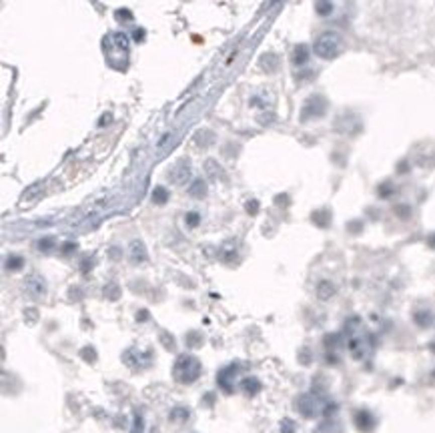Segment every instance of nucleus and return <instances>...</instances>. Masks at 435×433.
Returning <instances> with one entry per match:
<instances>
[{"label":"nucleus","instance_id":"1","mask_svg":"<svg viewBox=\"0 0 435 433\" xmlns=\"http://www.w3.org/2000/svg\"><path fill=\"white\" fill-rule=\"evenodd\" d=\"M103 48H105L109 62L117 68V64H119L117 58H123L125 62L129 58V36L125 32H111L109 36H105Z\"/></svg>","mask_w":435,"mask_h":433},{"label":"nucleus","instance_id":"2","mask_svg":"<svg viewBox=\"0 0 435 433\" xmlns=\"http://www.w3.org/2000/svg\"><path fill=\"white\" fill-rule=\"evenodd\" d=\"M341 46H343V40H341V36L337 34V32H323L317 40H315V46H313V50H315V54L319 56V58H333V56H337L339 52H341Z\"/></svg>","mask_w":435,"mask_h":433},{"label":"nucleus","instance_id":"3","mask_svg":"<svg viewBox=\"0 0 435 433\" xmlns=\"http://www.w3.org/2000/svg\"><path fill=\"white\" fill-rule=\"evenodd\" d=\"M201 373V363L193 355H181L175 363V377L181 383H193Z\"/></svg>","mask_w":435,"mask_h":433},{"label":"nucleus","instance_id":"4","mask_svg":"<svg viewBox=\"0 0 435 433\" xmlns=\"http://www.w3.org/2000/svg\"><path fill=\"white\" fill-rule=\"evenodd\" d=\"M189 177H191V166H189V162H187V160H181V162H177V164H175V168H172V170H170V175H168L170 183H175V185H185Z\"/></svg>","mask_w":435,"mask_h":433},{"label":"nucleus","instance_id":"5","mask_svg":"<svg viewBox=\"0 0 435 433\" xmlns=\"http://www.w3.org/2000/svg\"><path fill=\"white\" fill-rule=\"evenodd\" d=\"M24 289L32 295V297H42L44 295V281L38 275H30L24 279Z\"/></svg>","mask_w":435,"mask_h":433},{"label":"nucleus","instance_id":"6","mask_svg":"<svg viewBox=\"0 0 435 433\" xmlns=\"http://www.w3.org/2000/svg\"><path fill=\"white\" fill-rule=\"evenodd\" d=\"M129 255H131L133 263H143L146 259V251H145L143 241H133L131 247H129Z\"/></svg>","mask_w":435,"mask_h":433},{"label":"nucleus","instance_id":"7","mask_svg":"<svg viewBox=\"0 0 435 433\" xmlns=\"http://www.w3.org/2000/svg\"><path fill=\"white\" fill-rule=\"evenodd\" d=\"M297 407L299 411L305 415V417H313L315 415V401L311 395H303L299 401H297Z\"/></svg>","mask_w":435,"mask_h":433},{"label":"nucleus","instance_id":"8","mask_svg":"<svg viewBox=\"0 0 435 433\" xmlns=\"http://www.w3.org/2000/svg\"><path fill=\"white\" fill-rule=\"evenodd\" d=\"M355 423H357V427H359L361 431H369L375 421H373V417H371L367 411H359L357 417H355Z\"/></svg>","mask_w":435,"mask_h":433},{"label":"nucleus","instance_id":"9","mask_svg":"<svg viewBox=\"0 0 435 433\" xmlns=\"http://www.w3.org/2000/svg\"><path fill=\"white\" fill-rule=\"evenodd\" d=\"M42 187H44L42 183H36V185H32V187H28V189L24 191L22 199H20V201H22V205H28V203H32V201H34V199H36V197L40 195Z\"/></svg>","mask_w":435,"mask_h":433},{"label":"nucleus","instance_id":"10","mask_svg":"<svg viewBox=\"0 0 435 433\" xmlns=\"http://www.w3.org/2000/svg\"><path fill=\"white\" fill-rule=\"evenodd\" d=\"M189 195L195 197V199H203V197L207 195V185H205V181H203V179L195 181L193 187H189Z\"/></svg>","mask_w":435,"mask_h":433},{"label":"nucleus","instance_id":"11","mask_svg":"<svg viewBox=\"0 0 435 433\" xmlns=\"http://www.w3.org/2000/svg\"><path fill=\"white\" fill-rule=\"evenodd\" d=\"M307 58H309V48H307L305 44H299V46H295V52H293V62H295V64H305V62H307Z\"/></svg>","mask_w":435,"mask_h":433},{"label":"nucleus","instance_id":"12","mask_svg":"<svg viewBox=\"0 0 435 433\" xmlns=\"http://www.w3.org/2000/svg\"><path fill=\"white\" fill-rule=\"evenodd\" d=\"M243 389L247 395H257L261 391V383L255 377H247V379H243Z\"/></svg>","mask_w":435,"mask_h":433},{"label":"nucleus","instance_id":"13","mask_svg":"<svg viewBox=\"0 0 435 433\" xmlns=\"http://www.w3.org/2000/svg\"><path fill=\"white\" fill-rule=\"evenodd\" d=\"M166 201H168V191L164 187H154V191H152V203L164 205Z\"/></svg>","mask_w":435,"mask_h":433},{"label":"nucleus","instance_id":"14","mask_svg":"<svg viewBox=\"0 0 435 433\" xmlns=\"http://www.w3.org/2000/svg\"><path fill=\"white\" fill-rule=\"evenodd\" d=\"M333 293H335V287H333L329 281H323V283L319 285V289H317V295H319V299H323V301H327Z\"/></svg>","mask_w":435,"mask_h":433},{"label":"nucleus","instance_id":"15","mask_svg":"<svg viewBox=\"0 0 435 433\" xmlns=\"http://www.w3.org/2000/svg\"><path fill=\"white\" fill-rule=\"evenodd\" d=\"M205 168H207V172H209L211 179H217V177L221 175V170H223L221 166H217L215 160H207V162H205Z\"/></svg>","mask_w":435,"mask_h":433},{"label":"nucleus","instance_id":"16","mask_svg":"<svg viewBox=\"0 0 435 433\" xmlns=\"http://www.w3.org/2000/svg\"><path fill=\"white\" fill-rule=\"evenodd\" d=\"M6 265H8V269H12V271H16V269H20V267L24 265V261H22V257H16V255H10V257H8V261H6Z\"/></svg>","mask_w":435,"mask_h":433},{"label":"nucleus","instance_id":"17","mask_svg":"<svg viewBox=\"0 0 435 433\" xmlns=\"http://www.w3.org/2000/svg\"><path fill=\"white\" fill-rule=\"evenodd\" d=\"M415 321H417L421 327H425V325H429V323L433 321V315H431V313H417V315H415Z\"/></svg>","mask_w":435,"mask_h":433},{"label":"nucleus","instance_id":"18","mask_svg":"<svg viewBox=\"0 0 435 433\" xmlns=\"http://www.w3.org/2000/svg\"><path fill=\"white\" fill-rule=\"evenodd\" d=\"M315 8H317V12H319V14L327 16V14L333 10V4H331V2H317V4H315Z\"/></svg>","mask_w":435,"mask_h":433},{"label":"nucleus","instance_id":"19","mask_svg":"<svg viewBox=\"0 0 435 433\" xmlns=\"http://www.w3.org/2000/svg\"><path fill=\"white\" fill-rule=\"evenodd\" d=\"M185 219H187V225H189V227H197L201 217H199V213H189Z\"/></svg>","mask_w":435,"mask_h":433},{"label":"nucleus","instance_id":"20","mask_svg":"<svg viewBox=\"0 0 435 433\" xmlns=\"http://www.w3.org/2000/svg\"><path fill=\"white\" fill-rule=\"evenodd\" d=\"M133 18V14L127 10V8H121V10H117V20H131Z\"/></svg>","mask_w":435,"mask_h":433},{"label":"nucleus","instance_id":"21","mask_svg":"<svg viewBox=\"0 0 435 433\" xmlns=\"http://www.w3.org/2000/svg\"><path fill=\"white\" fill-rule=\"evenodd\" d=\"M257 211H259V203H257V201H249V203H247V213L257 215Z\"/></svg>","mask_w":435,"mask_h":433},{"label":"nucleus","instance_id":"22","mask_svg":"<svg viewBox=\"0 0 435 433\" xmlns=\"http://www.w3.org/2000/svg\"><path fill=\"white\" fill-rule=\"evenodd\" d=\"M133 36H135V40H137V42H143V40H145V36H146L145 28H137V30L133 32Z\"/></svg>","mask_w":435,"mask_h":433},{"label":"nucleus","instance_id":"23","mask_svg":"<svg viewBox=\"0 0 435 433\" xmlns=\"http://www.w3.org/2000/svg\"><path fill=\"white\" fill-rule=\"evenodd\" d=\"M168 139H172V135H170V133H164V135L160 137V141L156 143V148H162V146H164V143H168Z\"/></svg>","mask_w":435,"mask_h":433},{"label":"nucleus","instance_id":"24","mask_svg":"<svg viewBox=\"0 0 435 433\" xmlns=\"http://www.w3.org/2000/svg\"><path fill=\"white\" fill-rule=\"evenodd\" d=\"M281 427H283V433H293V421H289V419H285Z\"/></svg>","mask_w":435,"mask_h":433},{"label":"nucleus","instance_id":"25","mask_svg":"<svg viewBox=\"0 0 435 433\" xmlns=\"http://www.w3.org/2000/svg\"><path fill=\"white\" fill-rule=\"evenodd\" d=\"M50 245H52V239H46V241H40V243H38V247H40L42 251H44V249H48Z\"/></svg>","mask_w":435,"mask_h":433},{"label":"nucleus","instance_id":"26","mask_svg":"<svg viewBox=\"0 0 435 433\" xmlns=\"http://www.w3.org/2000/svg\"><path fill=\"white\" fill-rule=\"evenodd\" d=\"M109 121H113V115H105V117H103V121H101V127L109 125Z\"/></svg>","mask_w":435,"mask_h":433}]
</instances>
